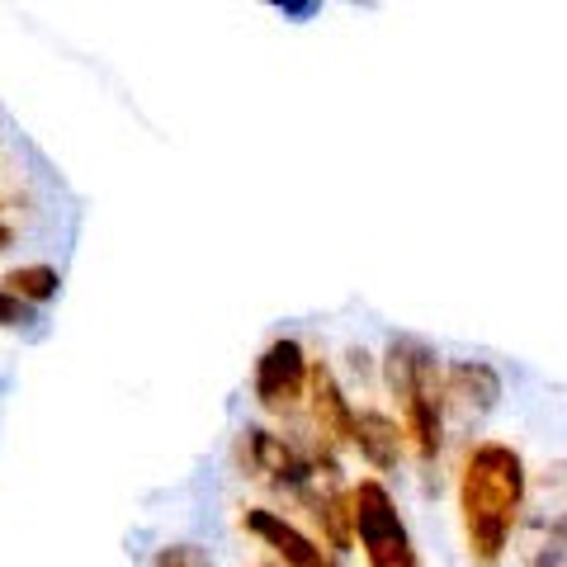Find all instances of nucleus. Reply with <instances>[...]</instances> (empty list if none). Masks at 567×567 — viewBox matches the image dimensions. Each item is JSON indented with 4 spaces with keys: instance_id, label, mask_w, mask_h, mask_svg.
Listing matches in <instances>:
<instances>
[{
    "instance_id": "nucleus-1",
    "label": "nucleus",
    "mask_w": 567,
    "mask_h": 567,
    "mask_svg": "<svg viewBox=\"0 0 567 567\" xmlns=\"http://www.w3.org/2000/svg\"><path fill=\"white\" fill-rule=\"evenodd\" d=\"M529 496V473L520 450L506 440H477L458 468V520L473 567H502L511 535L520 529V511Z\"/></svg>"
},
{
    "instance_id": "nucleus-2",
    "label": "nucleus",
    "mask_w": 567,
    "mask_h": 567,
    "mask_svg": "<svg viewBox=\"0 0 567 567\" xmlns=\"http://www.w3.org/2000/svg\"><path fill=\"white\" fill-rule=\"evenodd\" d=\"M383 374L398 398V425L406 445L431 468L440 458V445H445V369H440V354L416 336H393L383 354Z\"/></svg>"
},
{
    "instance_id": "nucleus-3",
    "label": "nucleus",
    "mask_w": 567,
    "mask_h": 567,
    "mask_svg": "<svg viewBox=\"0 0 567 567\" xmlns=\"http://www.w3.org/2000/svg\"><path fill=\"white\" fill-rule=\"evenodd\" d=\"M350 529L360 539L369 567H425L412 544V529L398 516L393 492L379 477H360L350 487Z\"/></svg>"
},
{
    "instance_id": "nucleus-4",
    "label": "nucleus",
    "mask_w": 567,
    "mask_h": 567,
    "mask_svg": "<svg viewBox=\"0 0 567 567\" xmlns=\"http://www.w3.org/2000/svg\"><path fill=\"white\" fill-rule=\"evenodd\" d=\"M237 454H241V468L251 473L256 483L275 487V492H284V496H293V502H298V496H303L327 468H336V458H331L327 445L308 458L298 445H289V440L275 435V431H260V425L241 431Z\"/></svg>"
},
{
    "instance_id": "nucleus-5",
    "label": "nucleus",
    "mask_w": 567,
    "mask_h": 567,
    "mask_svg": "<svg viewBox=\"0 0 567 567\" xmlns=\"http://www.w3.org/2000/svg\"><path fill=\"white\" fill-rule=\"evenodd\" d=\"M308 354L303 346L293 341V336H279V341H270L260 350V360H256V402L265 406V412H275V416H289L298 402L308 398Z\"/></svg>"
},
{
    "instance_id": "nucleus-6",
    "label": "nucleus",
    "mask_w": 567,
    "mask_h": 567,
    "mask_svg": "<svg viewBox=\"0 0 567 567\" xmlns=\"http://www.w3.org/2000/svg\"><path fill=\"white\" fill-rule=\"evenodd\" d=\"M241 525L251 529V535L270 548L279 558V567H341L331 558V548H322L312 535H303L284 511H270V506H251L241 511Z\"/></svg>"
},
{
    "instance_id": "nucleus-7",
    "label": "nucleus",
    "mask_w": 567,
    "mask_h": 567,
    "mask_svg": "<svg viewBox=\"0 0 567 567\" xmlns=\"http://www.w3.org/2000/svg\"><path fill=\"white\" fill-rule=\"evenodd\" d=\"M502 398V374L487 360H458L445 369V416L477 421Z\"/></svg>"
},
{
    "instance_id": "nucleus-8",
    "label": "nucleus",
    "mask_w": 567,
    "mask_h": 567,
    "mask_svg": "<svg viewBox=\"0 0 567 567\" xmlns=\"http://www.w3.org/2000/svg\"><path fill=\"white\" fill-rule=\"evenodd\" d=\"M308 402H312V421H317V440L322 445H350L354 435V406L336 383L327 360L308 364Z\"/></svg>"
},
{
    "instance_id": "nucleus-9",
    "label": "nucleus",
    "mask_w": 567,
    "mask_h": 567,
    "mask_svg": "<svg viewBox=\"0 0 567 567\" xmlns=\"http://www.w3.org/2000/svg\"><path fill=\"white\" fill-rule=\"evenodd\" d=\"M350 445L369 458V468L388 473V468H398L406 435H402V425L388 416V412H379V406H364V412H354V435H350Z\"/></svg>"
},
{
    "instance_id": "nucleus-10",
    "label": "nucleus",
    "mask_w": 567,
    "mask_h": 567,
    "mask_svg": "<svg viewBox=\"0 0 567 567\" xmlns=\"http://www.w3.org/2000/svg\"><path fill=\"white\" fill-rule=\"evenodd\" d=\"M0 289H6L10 298H20L24 308H43V303L58 298L62 275L52 270V265H14V270L0 279Z\"/></svg>"
},
{
    "instance_id": "nucleus-11",
    "label": "nucleus",
    "mask_w": 567,
    "mask_h": 567,
    "mask_svg": "<svg viewBox=\"0 0 567 567\" xmlns=\"http://www.w3.org/2000/svg\"><path fill=\"white\" fill-rule=\"evenodd\" d=\"M525 567H567V506H558L554 516H544Z\"/></svg>"
},
{
    "instance_id": "nucleus-12",
    "label": "nucleus",
    "mask_w": 567,
    "mask_h": 567,
    "mask_svg": "<svg viewBox=\"0 0 567 567\" xmlns=\"http://www.w3.org/2000/svg\"><path fill=\"white\" fill-rule=\"evenodd\" d=\"M152 567H213V558L199 544H166L152 554Z\"/></svg>"
},
{
    "instance_id": "nucleus-13",
    "label": "nucleus",
    "mask_w": 567,
    "mask_h": 567,
    "mask_svg": "<svg viewBox=\"0 0 567 567\" xmlns=\"http://www.w3.org/2000/svg\"><path fill=\"white\" fill-rule=\"evenodd\" d=\"M24 322H29V308L0 289V327H24Z\"/></svg>"
},
{
    "instance_id": "nucleus-14",
    "label": "nucleus",
    "mask_w": 567,
    "mask_h": 567,
    "mask_svg": "<svg viewBox=\"0 0 567 567\" xmlns=\"http://www.w3.org/2000/svg\"><path fill=\"white\" fill-rule=\"evenodd\" d=\"M275 10L279 14H293V20H308V14H317V0H279Z\"/></svg>"
},
{
    "instance_id": "nucleus-15",
    "label": "nucleus",
    "mask_w": 567,
    "mask_h": 567,
    "mask_svg": "<svg viewBox=\"0 0 567 567\" xmlns=\"http://www.w3.org/2000/svg\"><path fill=\"white\" fill-rule=\"evenodd\" d=\"M10 241H14V233H10V227H6V223H0V251H6V246H10Z\"/></svg>"
},
{
    "instance_id": "nucleus-16",
    "label": "nucleus",
    "mask_w": 567,
    "mask_h": 567,
    "mask_svg": "<svg viewBox=\"0 0 567 567\" xmlns=\"http://www.w3.org/2000/svg\"><path fill=\"white\" fill-rule=\"evenodd\" d=\"M260 567H279V563H260Z\"/></svg>"
}]
</instances>
